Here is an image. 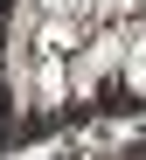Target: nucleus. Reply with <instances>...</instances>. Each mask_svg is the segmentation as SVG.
Instances as JSON below:
<instances>
[{
	"label": "nucleus",
	"mask_w": 146,
	"mask_h": 160,
	"mask_svg": "<svg viewBox=\"0 0 146 160\" xmlns=\"http://www.w3.org/2000/svg\"><path fill=\"white\" fill-rule=\"evenodd\" d=\"M139 7H146V0H139Z\"/></svg>",
	"instance_id": "nucleus-6"
},
{
	"label": "nucleus",
	"mask_w": 146,
	"mask_h": 160,
	"mask_svg": "<svg viewBox=\"0 0 146 160\" xmlns=\"http://www.w3.org/2000/svg\"><path fill=\"white\" fill-rule=\"evenodd\" d=\"M70 104V63L56 56V49H42V63H35V77H28V112H63Z\"/></svg>",
	"instance_id": "nucleus-1"
},
{
	"label": "nucleus",
	"mask_w": 146,
	"mask_h": 160,
	"mask_svg": "<svg viewBox=\"0 0 146 160\" xmlns=\"http://www.w3.org/2000/svg\"><path fill=\"white\" fill-rule=\"evenodd\" d=\"M132 7H139V0H91V14H98V21H125Z\"/></svg>",
	"instance_id": "nucleus-4"
},
{
	"label": "nucleus",
	"mask_w": 146,
	"mask_h": 160,
	"mask_svg": "<svg viewBox=\"0 0 146 160\" xmlns=\"http://www.w3.org/2000/svg\"><path fill=\"white\" fill-rule=\"evenodd\" d=\"M49 14H70V21H91V0H49Z\"/></svg>",
	"instance_id": "nucleus-5"
},
{
	"label": "nucleus",
	"mask_w": 146,
	"mask_h": 160,
	"mask_svg": "<svg viewBox=\"0 0 146 160\" xmlns=\"http://www.w3.org/2000/svg\"><path fill=\"white\" fill-rule=\"evenodd\" d=\"M91 42V21H70V14H49L42 21V49H56V56H70V49Z\"/></svg>",
	"instance_id": "nucleus-2"
},
{
	"label": "nucleus",
	"mask_w": 146,
	"mask_h": 160,
	"mask_svg": "<svg viewBox=\"0 0 146 160\" xmlns=\"http://www.w3.org/2000/svg\"><path fill=\"white\" fill-rule=\"evenodd\" d=\"M118 84H125L132 98H146V35H132V49H125V70H118Z\"/></svg>",
	"instance_id": "nucleus-3"
}]
</instances>
